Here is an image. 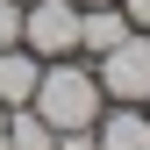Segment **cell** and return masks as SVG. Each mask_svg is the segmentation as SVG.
<instances>
[{"instance_id": "1", "label": "cell", "mask_w": 150, "mask_h": 150, "mask_svg": "<svg viewBox=\"0 0 150 150\" xmlns=\"http://www.w3.org/2000/svg\"><path fill=\"white\" fill-rule=\"evenodd\" d=\"M29 107H36L50 129H93V122H100V107H107V93H100V79H93V64H79V57H50L43 79H36V93H29Z\"/></svg>"}, {"instance_id": "2", "label": "cell", "mask_w": 150, "mask_h": 150, "mask_svg": "<svg viewBox=\"0 0 150 150\" xmlns=\"http://www.w3.org/2000/svg\"><path fill=\"white\" fill-rule=\"evenodd\" d=\"M86 64H93V79H100L107 100L150 107V36H143V29H129L115 50H100V57H86Z\"/></svg>"}, {"instance_id": "3", "label": "cell", "mask_w": 150, "mask_h": 150, "mask_svg": "<svg viewBox=\"0 0 150 150\" xmlns=\"http://www.w3.org/2000/svg\"><path fill=\"white\" fill-rule=\"evenodd\" d=\"M22 50L29 57H79V0H29L22 7Z\"/></svg>"}, {"instance_id": "4", "label": "cell", "mask_w": 150, "mask_h": 150, "mask_svg": "<svg viewBox=\"0 0 150 150\" xmlns=\"http://www.w3.org/2000/svg\"><path fill=\"white\" fill-rule=\"evenodd\" d=\"M93 136H100V150H150V107H122V100H107L100 122H93Z\"/></svg>"}, {"instance_id": "5", "label": "cell", "mask_w": 150, "mask_h": 150, "mask_svg": "<svg viewBox=\"0 0 150 150\" xmlns=\"http://www.w3.org/2000/svg\"><path fill=\"white\" fill-rule=\"evenodd\" d=\"M122 36H129L122 0H107V7H79V57H100V50H115Z\"/></svg>"}, {"instance_id": "6", "label": "cell", "mask_w": 150, "mask_h": 150, "mask_svg": "<svg viewBox=\"0 0 150 150\" xmlns=\"http://www.w3.org/2000/svg\"><path fill=\"white\" fill-rule=\"evenodd\" d=\"M36 79H43V57H29L22 43H14V50H0V107H29Z\"/></svg>"}, {"instance_id": "7", "label": "cell", "mask_w": 150, "mask_h": 150, "mask_svg": "<svg viewBox=\"0 0 150 150\" xmlns=\"http://www.w3.org/2000/svg\"><path fill=\"white\" fill-rule=\"evenodd\" d=\"M57 129H50L36 107H7V150H50Z\"/></svg>"}, {"instance_id": "8", "label": "cell", "mask_w": 150, "mask_h": 150, "mask_svg": "<svg viewBox=\"0 0 150 150\" xmlns=\"http://www.w3.org/2000/svg\"><path fill=\"white\" fill-rule=\"evenodd\" d=\"M22 43V0H0V50Z\"/></svg>"}, {"instance_id": "9", "label": "cell", "mask_w": 150, "mask_h": 150, "mask_svg": "<svg viewBox=\"0 0 150 150\" xmlns=\"http://www.w3.org/2000/svg\"><path fill=\"white\" fill-rule=\"evenodd\" d=\"M50 150H100V136H93V129H57Z\"/></svg>"}, {"instance_id": "10", "label": "cell", "mask_w": 150, "mask_h": 150, "mask_svg": "<svg viewBox=\"0 0 150 150\" xmlns=\"http://www.w3.org/2000/svg\"><path fill=\"white\" fill-rule=\"evenodd\" d=\"M122 14H129V29H143V36H150V0H122Z\"/></svg>"}, {"instance_id": "11", "label": "cell", "mask_w": 150, "mask_h": 150, "mask_svg": "<svg viewBox=\"0 0 150 150\" xmlns=\"http://www.w3.org/2000/svg\"><path fill=\"white\" fill-rule=\"evenodd\" d=\"M0 150H7V107H0Z\"/></svg>"}, {"instance_id": "12", "label": "cell", "mask_w": 150, "mask_h": 150, "mask_svg": "<svg viewBox=\"0 0 150 150\" xmlns=\"http://www.w3.org/2000/svg\"><path fill=\"white\" fill-rule=\"evenodd\" d=\"M79 7H107V0H79Z\"/></svg>"}, {"instance_id": "13", "label": "cell", "mask_w": 150, "mask_h": 150, "mask_svg": "<svg viewBox=\"0 0 150 150\" xmlns=\"http://www.w3.org/2000/svg\"><path fill=\"white\" fill-rule=\"evenodd\" d=\"M22 7H29V0H22Z\"/></svg>"}]
</instances>
